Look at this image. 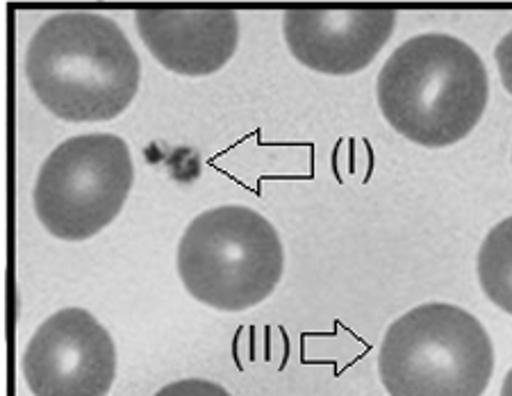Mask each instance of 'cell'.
<instances>
[{
	"mask_svg": "<svg viewBox=\"0 0 512 396\" xmlns=\"http://www.w3.org/2000/svg\"><path fill=\"white\" fill-rule=\"evenodd\" d=\"M155 396H233L219 383L203 381V378H185V381L169 383Z\"/></svg>",
	"mask_w": 512,
	"mask_h": 396,
	"instance_id": "10",
	"label": "cell"
},
{
	"mask_svg": "<svg viewBox=\"0 0 512 396\" xmlns=\"http://www.w3.org/2000/svg\"><path fill=\"white\" fill-rule=\"evenodd\" d=\"M476 269L487 299L512 315V217L487 233L478 251Z\"/></svg>",
	"mask_w": 512,
	"mask_h": 396,
	"instance_id": "9",
	"label": "cell"
},
{
	"mask_svg": "<svg viewBox=\"0 0 512 396\" xmlns=\"http://www.w3.org/2000/svg\"><path fill=\"white\" fill-rule=\"evenodd\" d=\"M501 396H512V369L508 371L506 381H503V387H501Z\"/></svg>",
	"mask_w": 512,
	"mask_h": 396,
	"instance_id": "12",
	"label": "cell"
},
{
	"mask_svg": "<svg viewBox=\"0 0 512 396\" xmlns=\"http://www.w3.org/2000/svg\"><path fill=\"white\" fill-rule=\"evenodd\" d=\"M378 374L390 396H483L494 374V346L467 310L424 303L387 328Z\"/></svg>",
	"mask_w": 512,
	"mask_h": 396,
	"instance_id": "3",
	"label": "cell"
},
{
	"mask_svg": "<svg viewBox=\"0 0 512 396\" xmlns=\"http://www.w3.org/2000/svg\"><path fill=\"white\" fill-rule=\"evenodd\" d=\"M21 369L35 396H107L117 378V346L94 315L64 308L35 330Z\"/></svg>",
	"mask_w": 512,
	"mask_h": 396,
	"instance_id": "6",
	"label": "cell"
},
{
	"mask_svg": "<svg viewBox=\"0 0 512 396\" xmlns=\"http://www.w3.org/2000/svg\"><path fill=\"white\" fill-rule=\"evenodd\" d=\"M135 26L164 69L201 78L224 69L239 44V19L230 10H139Z\"/></svg>",
	"mask_w": 512,
	"mask_h": 396,
	"instance_id": "8",
	"label": "cell"
},
{
	"mask_svg": "<svg viewBox=\"0 0 512 396\" xmlns=\"http://www.w3.org/2000/svg\"><path fill=\"white\" fill-rule=\"evenodd\" d=\"M26 78L57 119L112 121L137 96L142 64L119 23L103 14L62 12L32 35Z\"/></svg>",
	"mask_w": 512,
	"mask_h": 396,
	"instance_id": "1",
	"label": "cell"
},
{
	"mask_svg": "<svg viewBox=\"0 0 512 396\" xmlns=\"http://www.w3.org/2000/svg\"><path fill=\"white\" fill-rule=\"evenodd\" d=\"M285 251L276 228L246 205L205 210L178 242V276L208 308H255L283 278Z\"/></svg>",
	"mask_w": 512,
	"mask_h": 396,
	"instance_id": "4",
	"label": "cell"
},
{
	"mask_svg": "<svg viewBox=\"0 0 512 396\" xmlns=\"http://www.w3.org/2000/svg\"><path fill=\"white\" fill-rule=\"evenodd\" d=\"M132 183L135 164L119 135H78L41 164L32 203L41 226L53 237L85 242L119 217Z\"/></svg>",
	"mask_w": 512,
	"mask_h": 396,
	"instance_id": "5",
	"label": "cell"
},
{
	"mask_svg": "<svg viewBox=\"0 0 512 396\" xmlns=\"http://www.w3.org/2000/svg\"><path fill=\"white\" fill-rule=\"evenodd\" d=\"M396 26L394 10H287L283 35L303 66L326 76H353L376 60Z\"/></svg>",
	"mask_w": 512,
	"mask_h": 396,
	"instance_id": "7",
	"label": "cell"
},
{
	"mask_svg": "<svg viewBox=\"0 0 512 396\" xmlns=\"http://www.w3.org/2000/svg\"><path fill=\"white\" fill-rule=\"evenodd\" d=\"M494 57H497V66H499V76H501L503 87H506L508 94L512 96V30L499 41L497 51H494Z\"/></svg>",
	"mask_w": 512,
	"mask_h": 396,
	"instance_id": "11",
	"label": "cell"
},
{
	"mask_svg": "<svg viewBox=\"0 0 512 396\" xmlns=\"http://www.w3.org/2000/svg\"><path fill=\"white\" fill-rule=\"evenodd\" d=\"M376 96L385 121L408 142L447 148L481 121L490 80L472 46L444 32H426L390 55L378 73Z\"/></svg>",
	"mask_w": 512,
	"mask_h": 396,
	"instance_id": "2",
	"label": "cell"
}]
</instances>
